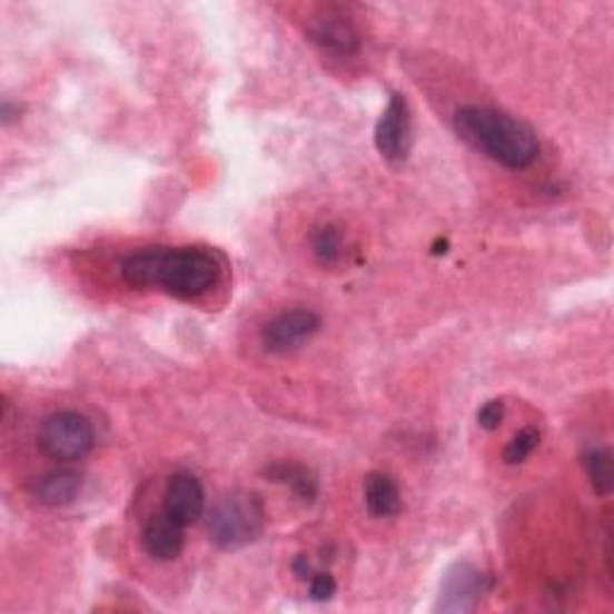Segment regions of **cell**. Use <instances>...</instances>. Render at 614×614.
<instances>
[{
    "mask_svg": "<svg viewBox=\"0 0 614 614\" xmlns=\"http://www.w3.org/2000/svg\"><path fill=\"white\" fill-rule=\"evenodd\" d=\"M120 276L130 288H157L180 300H195L219 284L221 263L207 248H149L122 259Z\"/></svg>",
    "mask_w": 614,
    "mask_h": 614,
    "instance_id": "obj_1",
    "label": "cell"
},
{
    "mask_svg": "<svg viewBox=\"0 0 614 614\" xmlns=\"http://www.w3.org/2000/svg\"><path fill=\"white\" fill-rule=\"evenodd\" d=\"M454 130L460 140L512 171H524L541 157L537 135L524 120L493 106H464L454 116Z\"/></svg>",
    "mask_w": 614,
    "mask_h": 614,
    "instance_id": "obj_2",
    "label": "cell"
},
{
    "mask_svg": "<svg viewBox=\"0 0 614 614\" xmlns=\"http://www.w3.org/2000/svg\"><path fill=\"white\" fill-rule=\"evenodd\" d=\"M267 528L265 502L252 493L226 495L214 504L207 521L209 541L219 549H242L263 537Z\"/></svg>",
    "mask_w": 614,
    "mask_h": 614,
    "instance_id": "obj_3",
    "label": "cell"
},
{
    "mask_svg": "<svg viewBox=\"0 0 614 614\" xmlns=\"http://www.w3.org/2000/svg\"><path fill=\"white\" fill-rule=\"evenodd\" d=\"M37 444L58 464H75L95 449V427L77 410H58L46 418L37 433Z\"/></svg>",
    "mask_w": 614,
    "mask_h": 614,
    "instance_id": "obj_4",
    "label": "cell"
},
{
    "mask_svg": "<svg viewBox=\"0 0 614 614\" xmlns=\"http://www.w3.org/2000/svg\"><path fill=\"white\" fill-rule=\"evenodd\" d=\"M413 140V116L404 95H392L375 126V147L384 159L398 164L408 157Z\"/></svg>",
    "mask_w": 614,
    "mask_h": 614,
    "instance_id": "obj_5",
    "label": "cell"
},
{
    "mask_svg": "<svg viewBox=\"0 0 614 614\" xmlns=\"http://www.w3.org/2000/svg\"><path fill=\"white\" fill-rule=\"evenodd\" d=\"M321 327V317L307 307H296L271 317L263 327V346L269 353H288L307 344Z\"/></svg>",
    "mask_w": 614,
    "mask_h": 614,
    "instance_id": "obj_6",
    "label": "cell"
},
{
    "mask_svg": "<svg viewBox=\"0 0 614 614\" xmlns=\"http://www.w3.org/2000/svg\"><path fill=\"white\" fill-rule=\"evenodd\" d=\"M307 37H310L321 51L334 56H356L360 51V32L350 22L341 8H321L315 18L307 22Z\"/></svg>",
    "mask_w": 614,
    "mask_h": 614,
    "instance_id": "obj_7",
    "label": "cell"
},
{
    "mask_svg": "<svg viewBox=\"0 0 614 614\" xmlns=\"http://www.w3.org/2000/svg\"><path fill=\"white\" fill-rule=\"evenodd\" d=\"M205 509L207 493L202 481L188 471L174 473L164 489V512L188 528L205 516Z\"/></svg>",
    "mask_w": 614,
    "mask_h": 614,
    "instance_id": "obj_8",
    "label": "cell"
},
{
    "mask_svg": "<svg viewBox=\"0 0 614 614\" xmlns=\"http://www.w3.org/2000/svg\"><path fill=\"white\" fill-rule=\"evenodd\" d=\"M487 593V576L471 564H456L439 591L442 612H471L481 605Z\"/></svg>",
    "mask_w": 614,
    "mask_h": 614,
    "instance_id": "obj_9",
    "label": "cell"
},
{
    "mask_svg": "<svg viewBox=\"0 0 614 614\" xmlns=\"http://www.w3.org/2000/svg\"><path fill=\"white\" fill-rule=\"evenodd\" d=\"M140 541L147 557L157 562H174L182 555V547H186V526L178 524L166 512L154 514L145 524Z\"/></svg>",
    "mask_w": 614,
    "mask_h": 614,
    "instance_id": "obj_10",
    "label": "cell"
},
{
    "mask_svg": "<svg viewBox=\"0 0 614 614\" xmlns=\"http://www.w3.org/2000/svg\"><path fill=\"white\" fill-rule=\"evenodd\" d=\"M82 475L70 468H60L41 475V478L32 485V497L41 506H51V509H58V506H68L72 504L82 493Z\"/></svg>",
    "mask_w": 614,
    "mask_h": 614,
    "instance_id": "obj_11",
    "label": "cell"
},
{
    "mask_svg": "<svg viewBox=\"0 0 614 614\" xmlns=\"http://www.w3.org/2000/svg\"><path fill=\"white\" fill-rule=\"evenodd\" d=\"M365 506L375 518H394L402 514L404 499L398 483L389 473L375 471L365 478Z\"/></svg>",
    "mask_w": 614,
    "mask_h": 614,
    "instance_id": "obj_12",
    "label": "cell"
},
{
    "mask_svg": "<svg viewBox=\"0 0 614 614\" xmlns=\"http://www.w3.org/2000/svg\"><path fill=\"white\" fill-rule=\"evenodd\" d=\"M265 475L271 483L286 485L305 504H313L319 495L317 475L303 464H296V460H274L265 468Z\"/></svg>",
    "mask_w": 614,
    "mask_h": 614,
    "instance_id": "obj_13",
    "label": "cell"
},
{
    "mask_svg": "<svg viewBox=\"0 0 614 614\" xmlns=\"http://www.w3.org/2000/svg\"><path fill=\"white\" fill-rule=\"evenodd\" d=\"M583 468H586L588 481L593 489L601 497L612 495L614 489V466H612V454L605 447H591L583 454Z\"/></svg>",
    "mask_w": 614,
    "mask_h": 614,
    "instance_id": "obj_14",
    "label": "cell"
},
{
    "mask_svg": "<svg viewBox=\"0 0 614 614\" xmlns=\"http://www.w3.org/2000/svg\"><path fill=\"white\" fill-rule=\"evenodd\" d=\"M313 252H315L319 265H325V267L339 265L341 257H344L341 228L334 226V224H321L319 228H315Z\"/></svg>",
    "mask_w": 614,
    "mask_h": 614,
    "instance_id": "obj_15",
    "label": "cell"
},
{
    "mask_svg": "<svg viewBox=\"0 0 614 614\" xmlns=\"http://www.w3.org/2000/svg\"><path fill=\"white\" fill-rule=\"evenodd\" d=\"M541 429L537 427H524L521 429V433H516L512 437V442L506 444V449H504V464L506 466H518V464H524V460L541 447Z\"/></svg>",
    "mask_w": 614,
    "mask_h": 614,
    "instance_id": "obj_16",
    "label": "cell"
},
{
    "mask_svg": "<svg viewBox=\"0 0 614 614\" xmlns=\"http://www.w3.org/2000/svg\"><path fill=\"white\" fill-rule=\"evenodd\" d=\"M504 416H506V404L502 398H489V402H485L478 410V425L487 429V433H495V429H499V425L504 423Z\"/></svg>",
    "mask_w": 614,
    "mask_h": 614,
    "instance_id": "obj_17",
    "label": "cell"
},
{
    "mask_svg": "<svg viewBox=\"0 0 614 614\" xmlns=\"http://www.w3.org/2000/svg\"><path fill=\"white\" fill-rule=\"evenodd\" d=\"M307 583H310V586H307V593H310L315 603H327L336 595V581L327 572H315Z\"/></svg>",
    "mask_w": 614,
    "mask_h": 614,
    "instance_id": "obj_18",
    "label": "cell"
},
{
    "mask_svg": "<svg viewBox=\"0 0 614 614\" xmlns=\"http://www.w3.org/2000/svg\"><path fill=\"white\" fill-rule=\"evenodd\" d=\"M294 574H296L300 581H310V576L315 574L310 559H307L305 555H298V557L294 559Z\"/></svg>",
    "mask_w": 614,
    "mask_h": 614,
    "instance_id": "obj_19",
    "label": "cell"
},
{
    "mask_svg": "<svg viewBox=\"0 0 614 614\" xmlns=\"http://www.w3.org/2000/svg\"><path fill=\"white\" fill-rule=\"evenodd\" d=\"M14 113L20 116V106H18V109H14V106L10 101H3V109H0V116H3V126H10Z\"/></svg>",
    "mask_w": 614,
    "mask_h": 614,
    "instance_id": "obj_20",
    "label": "cell"
},
{
    "mask_svg": "<svg viewBox=\"0 0 614 614\" xmlns=\"http://www.w3.org/2000/svg\"><path fill=\"white\" fill-rule=\"evenodd\" d=\"M449 252V240L447 238H437L433 245V255H447Z\"/></svg>",
    "mask_w": 614,
    "mask_h": 614,
    "instance_id": "obj_21",
    "label": "cell"
}]
</instances>
